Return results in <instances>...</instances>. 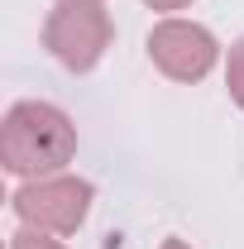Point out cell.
<instances>
[{"label":"cell","mask_w":244,"mask_h":249,"mask_svg":"<svg viewBox=\"0 0 244 249\" xmlns=\"http://www.w3.org/2000/svg\"><path fill=\"white\" fill-rule=\"evenodd\" d=\"M77 154V124L53 101H15L0 120V163L15 178H53Z\"/></svg>","instance_id":"6da1fadb"},{"label":"cell","mask_w":244,"mask_h":249,"mask_svg":"<svg viewBox=\"0 0 244 249\" xmlns=\"http://www.w3.org/2000/svg\"><path fill=\"white\" fill-rule=\"evenodd\" d=\"M110 38H115V24H110V10L101 0H58L43 19V48L72 77L91 72L105 58Z\"/></svg>","instance_id":"7a4b0ae2"},{"label":"cell","mask_w":244,"mask_h":249,"mask_svg":"<svg viewBox=\"0 0 244 249\" xmlns=\"http://www.w3.org/2000/svg\"><path fill=\"white\" fill-rule=\"evenodd\" d=\"M91 201H96V187L87 178H72V173L34 178L10 196L19 225L43 230V235H77L91 216Z\"/></svg>","instance_id":"3957f363"},{"label":"cell","mask_w":244,"mask_h":249,"mask_svg":"<svg viewBox=\"0 0 244 249\" xmlns=\"http://www.w3.org/2000/svg\"><path fill=\"white\" fill-rule=\"evenodd\" d=\"M149 58L173 82H206L211 67L220 62V43L206 24L173 15V19H158L149 29Z\"/></svg>","instance_id":"277c9868"},{"label":"cell","mask_w":244,"mask_h":249,"mask_svg":"<svg viewBox=\"0 0 244 249\" xmlns=\"http://www.w3.org/2000/svg\"><path fill=\"white\" fill-rule=\"evenodd\" d=\"M225 87H230V101L244 110V38H235L225 53Z\"/></svg>","instance_id":"5b68a950"},{"label":"cell","mask_w":244,"mask_h":249,"mask_svg":"<svg viewBox=\"0 0 244 249\" xmlns=\"http://www.w3.org/2000/svg\"><path fill=\"white\" fill-rule=\"evenodd\" d=\"M10 249H67V245H62V240H53V235H43V230L19 225V230L10 235Z\"/></svg>","instance_id":"8992f818"},{"label":"cell","mask_w":244,"mask_h":249,"mask_svg":"<svg viewBox=\"0 0 244 249\" xmlns=\"http://www.w3.org/2000/svg\"><path fill=\"white\" fill-rule=\"evenodd\" d=\"M144 5H149V10H163V15H168V10H182V5H192V0H144Z\"/></svg>","instance_id":"52a82bcc"},{"label":"cell","mask_w":244,"mask_h":249,"mask_svg":"<svg viewBox=\"0 0 244 249\" xmlns=\"http://www.w3.org/2000/svg\"><path fill=\"white\" fill-rule=\"evenodd\" d=\"M158 249H192V245H187V240H163Z\"/></svg>","instance_id":"ba28073f"}]
</instances>
